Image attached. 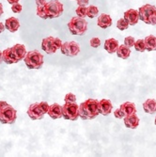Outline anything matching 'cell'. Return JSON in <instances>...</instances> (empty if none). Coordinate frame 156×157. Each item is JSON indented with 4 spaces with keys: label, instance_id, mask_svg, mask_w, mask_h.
Wrapping results in <instances>:
<instances>
[{
    "label": "cell",
    "instance_id": "1",
    "mask_svg": "<svg viewBox=\"0 0 156 157\" xmlns=\"http://www.w3.org/2000/svg\"><path fill=\"white\" fill-rule=\"evenodd\" d=\"M63 4L59 0H52L42 7H37V15L42 19L58 18L63 13Z\"/></svg>",
    "mask_w": 156,
    "mask_h": 157
},
{
    "label": "cell",
    "instance_id": "2",
    "mask_svg": "<svg viewBox=\"0 0 156 157\" xmlns=\"http://www.w3.org/2000/svg\"><path fill=\"white\" fill-rule=\"evenodd\" d=\"M79 117L82 120H93L99 115L98 101L95 99H88L83 102L79 107Z\"/></svg>",
    "mask_w": 156,
    "mask_h": 157
},
{
    "label": "cell",
    "instance_id": "3",
    "mask_svg": "<svg viewBox=\"0 0 156 157\" xmlns=\"http://www.w3.org/2000/svg\"><path fill=\"white\" fill-rule=\"evenodd\" d=\"M17 119V112L10 105L0 102V122L3 124H13Z\"/></svg>",
    "mask_w": 156,
    "mask_h": 157
},
{
    "label": "cell",
    "instance_id": "4",
    "mask_svg": "<svg viewBox=\"0 0 156 157\" xmlns=\"http://www.w3.org/2000/svg\"><path fill=\"white\" fill-rule=\"evenodd\" d=\"M26 67L30 70H39L44 65V56L39 51H30L25 54L24 58Z\"/></svg>",
    "mask_w": 156,
    "mask_h": 157
},
{
    "label": "cell",
    "instance_id": "5",
    "mask_svg": "<svg viewBox=\"0 0 156 157\" xmlns=\"http://www.w3.org/2000/svg\"><path fill=\"white\" fill-rule=\"evenodd\" d=\"M139 20L143 21L147 25H156V8L152 5L146 4L138 10Z\"/></svg>",
    "mask_w": 156,
    "mask_h": 157
},
{
    "label": "cell",
    "instance_id": "6",
    "mask_svg": "<svg viewBox=\"0 0 156 157\" xmlns=\"http://www.w3.org/2000/svg\"><path fill=\"white\" fill-rule=\"evenodd\" d=\"M69 30L73 35L82 36L86 34L88 30V22L85 20V18L81 17H73L68 23Z\"/></svg>",
    "mask_w": 156,
    "mask_h": 157
},
{
    "label": "cell",
    "instance_id": "7",
    "mask_svg": "<svg viewBox=\"0 0 156 157\" xmlns=\"http://www.w3.org/2000/svg\"><path fill=\"white\" fill-rule=\"evenodd\" d=\"M62 45V41L59 38L54 37H47L42 40L41 42V48L46 54L52 55L55 54L59 49H60Z\"/></svg>",
    "mask_w": 156,
    "mask_h": 157
},
{
    "label": "cell",
    "instance_id": "8",
    "mask_svg": "<svg viewBox=\"0 0 156 157\" xmlns=\"http://www.w3.org/2000/svg\"><path fill=\"white\" fill-rule=\"evenodd\" d=\"M78 107L79 105H77L76 103H65V105L61 106L63 119L74 121H76L79 118Z\"/></svg>",
    "mask_w": 156,
    "mask_h": 157
},
{
    "label": "cell",
    "instance_id": "9",
    "mask_svg": "<svg viewBox=\"0 0 156 157\" xmlns=\"http://www.w3.org/2000/svg\"><path fill=\"white\" fill-rule=\"evenodd\" d=\"M60 50L63 55L73 58L80 53V46L75 41H67L62 44Z\"/></svg>",
    "mask_w": 156,
    "mask_h": 157
},
{
    "label": "cell",
    "instance_id": "10",
    "mask_svg": "<svg viewBox=\"0 0 156 157\" xmlns=\"http://www.w3.org/2000/svg\"><path fill=\"white\" fill-rule=\"evenodd\" d=\"M27 115L31 120L33 121H37V120H41L44 119L45 114L42 111L40 103H35L32 104L27 109Z\"/></svg>",
    "mask_w": 156,
    "mask_h": 157
},
{
    "label": "cell",
    "instance_id": "11",
    "mask_svg": "<svg viewBox=\"0 0 156 157\" xmlns=\"http://www.w3.org/2000/svg\"><path fill=\"white\" fill-rule=\"evenodd\" d=\"M113 109V105L112 103L109 101V100L106 99H103L101 101H98V111L99 114H101L103 116H107L111 113Z\"/></svg>",
    "mask_w": 156,
    "mask_h": 157
},
{
    "label": "cell",
    "instance_id": "12",
    "mask_svg": "<svg viewBox=\"0 0 156 157\" xmlns=\"http://www.w3.org/2000/svg\"><path fill=\"white\" fill-rule=\"evenodd\" d=\"M124 19L129 25H135L139 21V13L136 10H128L124 12Z\"/></svg>",
    "mask_w": 156,
    "mask_h": 157
},
{
    "label": "cell",
    "instance_id": "13",
    "mask_svg": "<svg viewBox=\"0 0 156 157\" xmlns=\"http://www.w3.org/2000/svg\"><path fill=\"white\" fill-rule=\"evenodd\" d=\"M124 124L129 129H136L137 126L139 125V118L136 116V113L131 114V115L125 116L124 118Z\"/></svg>",
    "mask_w": 156,
    "mask_h": 157
},
{
    "label": "cell",
    "instance_id": "14",
    "mask_svg": "<svg viewBox=\"0 0 156 157\" xmlns=\"http://www.w3.org/2000/svg\"><path fill=\"white\" fill-rule=\"evenodd\" d=\"M48 115L53 119V120H56V119H60L62 117V109H61V105H59V104H53L52 105H49L48 108Z\"/></svg>",
    "mask_w": 156,
    "mask_h": 157
},
{
    "label": "cell",
    "instance_id": "15",
    "mask_svg": "<svg viewBox=\"0 0 156 157\" xmlns=\"http://www.w3.org/2000/svg\"><path fill=\"white\" fill-rule=\"evenodd\" d=\"M20 27V22L17 18L15 17H10L6 20V23H5V28L11 32V33H14L16 32Z\"/></svg>",
    "mask_w": 156,
    "mask_h": 157
},
{
    "label": "cell",
    "instance_id": "16",
    "mask_svg": "<svg viewBox=\"0 0 156 157\" xmlns=\"http://www.w3.org/2000/svg\"><path fill=\"white\" fill-rule=\"evenodd\" d=\"M11 50H12V53L13 55L15 56L16 59L19 61H21L22 59H24L25 56L26 54V49H25V46L23 45V44H15L11 47Z\"/></svg>",
    "mask_w": 156,
    "mask_h": 157
},
{
    "label": "cell",
    "instance_id": "17",
    "mask_svg": "<svg viewBox=\"0 0 156 157\" xmlns=\"http://www.w3.org/2000/svg\"><path fill=\"white\" fill-rule=\"evenodd\" d=\"M97 24H98V25L100 26L101 28H104V29H105V28L111 26V25H112V19H111L110 15H108V14L102 13L101 15L98 17Z\"/></svg>",
    "mask_w": 156,
    "mask_h": 157
},
{
    "label": "cell",
    "instance_id": "18",
    "mask_svg": "<svg viewBox=\"0 0 156 157\" xmlns=\"http://www.w3.org/2000/svg\"><path fill=\"white\" fill-rule=\"evenodd\" d=\"M2 56H3V61L6 62L7 64H13V63L18 62V60L15 58V56H14L12 53L11 47L5 49L2 52Z\"/></svg>",
    "mask_w": 156,
    "mask_h": 157
},
{
    "label": "cell",
    "instance_id": "19",
    "mask_svg": "<svg viewBox=\"0 0 156 157\" xmlns=\"http://www.w3.org/2000/svg\"><path fill=\"white\" fill-rule=\"evenodd\" d=\"M119 46V41L114 39V38H110L105 40V49L109 53V54H114Z\"/></svg>",
    "mask_w": 156,
    "mask_h": 157
},
{
    "label": "cell",
    "instance_id": "20",
    "mask_svg": "<svg viewBox=\"0 0 156 157\" xmlns=\"http://www.w3.org/2000/svg\"><path fill=\"white\" fill-rule=\"evenodd\" d=\"M120 108L123 112L124 116H128V115H131V114L136 113L135 105L134 103H131V102H125V103H123L120 106Z\"/></svg>",
    "mask_w": 156,
    "mask_h": 157
},
{
    "label": "cell",
    "instance_id": "21",
    "mask_svg": "<svg viewBox=\"0 0 156 157\" xmlns=\"http://www.w3.org/2000/svg\"><path fill=\"white\" fill-rule=\"evenodd\" d=\"M116 53H117L119 58H120L122 59H127L131 55V49L128 46L122 44V45L118 46V48L116 50Z\"/></svg>",
    "mask_w": 156,
    "mask_h": 157
},
{
    "label": "cell",
    "instance_id": "22",
    "mask_svg": "<svg viewBox=\"0 0 156 157\" xmlns=\"http://www.w3.org/2000/svg\"><path fill=\"white\" fill-rule=\"evenodd\" d=\"M143 109L148 114H154L156 112V101L154 99H148L143 104Z\"/></svg>",
    "mask_w": 156,
    "mask_h": 157
},
{
    "label": "cell",
    "instance_id": "23",
    "mask_svg": "<svg viewBox=\"0 0 156 157\" xmlns=\"http://www.w3.org/2000/svg\"><path fill=\"white\" fill-rule=\"evenodd\" d=\"M145 45H146V50L151 52V51H156V37L153 35H150L145 38Z\"/></svg>",
    "mask_w": 156,
    "mask_h": 157
},
{
    "label": "cell",
    "instance_id": "24",
    "mask_svg": "<svg viewBox=\"0 0 156 157\" xmlns=\"http://www.w3.org/2000/svg\"><path fill=\"white\" fill-rule=\"evenodd\" d=\"M98 12H99V10L96 6H89L87 8V16L89 17V18H94L98 15Z\"/></svg>",
    "mask_w": 156,
    "mask_h": 157
},
{
    "label": "cell",
    "instance_id": "25",
    "mask_svg": "<svg viewBox=\"0 0 156 157\" xmlns=\"http://www.w3.org/2000/svg\"><path fill=\"white\" fill-rule=\"evenodd\" d=\"M135 49L138 52H144L146 51V45H145V41L144 40H137L135 42Z\"/></svg>",
    "mask_w": 156,
    "mask_h": 157
},
{
    "label": "cell",
    "instance_id": "26",
    "mask_svg": "<svg viewBox=\"0 0 156 157\" xmlns=\"http://www.w3.org/2000/svg\"><path fill=\"white\" fill-rule=\"evenodd\" d=\"M75 11H76V15L78 17H81V18L87 17V8L86 7L78 6V8L75 10Z\"/></svg>",
    "mask_w": 156,
    "mask_h": 157
},
{
    "label": "cell",
    "instance_id": "27",
    "mask_svg": "<svg viewBox=\"0 0 156 157\" xmlns=\"http://www.w3.org/2000/svg\"><path fill=\"white\" fill-rule=\"evenodd\" d=\"M117 27L119 28L120 30L122 31V30H125V29H127V28L129 27V24L125 21L124 18H121L117 22Z\"/></svg>",
    "mask_w": 156,
    "mask_h": 157
},
{
    "label": "cell",
    "instance_id": "28",
    "mask_svg": "<svg viewBox=\"0 0 156 157\" xmlns=\"http://www.w3.org/2000/svg\"><path fill=\"white\" fill-rule=\"evenodd\" d=\"M135 42V38H134V37H132V36L126 37V38L124 39V45L128 46L129 48L134 46Z\"/></svg>",
    "mask_w": 156,
    "mask_h": 157
},
{
    "label": "cell",
    "instance_id": "29",
    "mask_svg": "<svg viewBox=\"0 0 156 157\" xmlns=\"http://www.w3.org/2000/svg\"><path fill=\"white\" fill-rule=\"evenodd\" d=\"M65 103H76V96L74 93H68L64 98Z\"/></svg>",
    "mask_w": 156,
    "mask_h": 157
},
{
    "label": "cell",
    "instance_id": "30",
    "mask_svg": "<svg viewBox=\"0 0 156 157\" xmlns=\"http://www.w3.org/2000/svg\"><path fill=\"white\" fill-rule=\"evenodd\" d=\"M90 46L91 47H93V48H98L99 46L101 45V40L99 39V38H97V37H95V38H92L91 40H90Z\"/></svg>",
    "mask_w": 156,
    "mask_h": 157
},
{
    "label": "cell",
    "instance_id": "31",
    "mask_svg": "<svg viewBox=\"0 0 156 157\" xmlns=\"http://www.w3.org/2000/svg\"><path fill=\"white\" fill-rule=\"evenodd\" d=\"M11 10L14 13H20L23 10V7L21 4H19L18 2L17 3H14V4H11Z\"/></svg>",
    "mask_w": 156,
    "mask_h": 157
},
{
    "label": "cell",
    "instance_id": "32",
    "mask_svg": "<svg viewBox=\"0 0 156 157\" xmlns=\"http://www.w3.org/2000/svg\"><path fill=\"white\" fill-rule=\"evenodd\" d=\"M114 116L117 118V119H123L125 116H124V114H123V112L121 111V109L120 108H118V109H116L115 111H114Z\"/></svg>",
    "mask_w": 156,
    "mask_h": 157
},
{
    "label": "cell",
    "instance_id": "33",
    "mask_svg": "<svg viewBox=\"0 0 156 157\" xmlns=\"http://www.w3.org/2000/svg\"><path fill=\"white\" fill-rule=\"evenodd\" d=\"M40 105L42 111H44V113L46 114L47 111H48V108H49V105H48L46 102H40Z\"/></svg>",
    "mask_w": 156,
    "mask_h": 157
},
{
    "label": "cell",
    "instance_id": "34",
    "mask_svg": "<svg viewBox=\"0 0 156 157\" xmlns=\"http://www.w3.org/2000/svg\"><path fill=\"white\" fill-rule=\"evenodd\" d=\"M76 3H77V5H78V6L86 7L87 5H89V0H76Z\"/></svg>",
    "mask_w": 156,
    "mask_h": 157
},
{
    "label": "cell",
    "instance_id": "35",
    "mask_svg": "<svg viewBox=\"0 0 156 157\" xmlns=\"http://www.w3.org/2000/svg\"><path fill=\"white\" fill-rule=\"evenodd\" d=\"M46 4V0H36V5L37 7H42Z\"/></svg>",
    "mask_w": 156,
    "mask_h": 157
},
{
    "label": "cell",
    "instance_id": "36",
    "mask_svg": "<svg viewBox=\"0 0 156 157\" xmlns=\"http://www.w3.org/2000/svg\"><path fill=\"white\" fill-rule=\"evenodd\" d=\"M4 30H5V25L0 22V34H1L2 32H4Z\"/></svg>",
    "mask_w": 156,
    "mask_h": 157
},
{
    "label": "cell",
    "instance_id": "37",
    "mask_svg": "<svg viewBox=\"0 0 156 157\" xmlns=\"http://www.w3.org/2000/svg\"><path fill=\"white\" fill-rule=\"evenodd\" d=\"M7 1H8L10 4H14V3H17V2H19L20 0H7Z\"/></svg>",
    "mask_w": 156,
    "mask_h": 157
},
{
    "label": "cell",
    "instance_id": "38",
    "mask_svg": "<svg viewBox=\"0 0 156 157\" xmlns=\"http://www.w3.org/2000/svg\"><path fill=\"white\" fill-rule=\"evenodd\" d=\"M3 12H4V10H3V6H2L1 3H0V17H1V15L3 14Z\"/></svg>",
    "mask_w": 156,
    "mask_h": 157
},
{
    "label": "cell",
    "instance_id": "39",
    "mask_svg": "<svg viewBox=\"0 0 156 157\" xmlns=\"http://www.w3.org/2000/svg\"><path fill=\"white\" fill-rule=\"evenodd\" d=\"M3 62V56H2V52L0 51V63Z\"/></svg>",
    "mask_w": 156,
    "mask_h": 157
},
{
    "label": "cell",
    "instance_id": "40",
    "mask_svg": "<svg viewBox=\"0 0 156 157\" xmlns=\"http://www.w3.org/2000/svg\"><path fill=\"white\" fill-rule=\"evenodd\" d=\"M155 125H156V118H155Z\"/></svg>",
    "mask_w": 156,
    "mask_h": 157
}]
</instances>
